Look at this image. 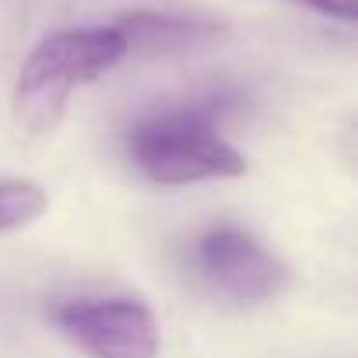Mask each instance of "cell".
I'll use <instances>...</instances> for the list:
<instances>
[{
    "mask_svg": "<svg viewBox=\"0 0 358 358\" xmlns=\"http://www.w3.org/2000/svg\"><path fill=\"white\" fill-rule=\"evenodd\" d=\"M50 208V194L36 179H0V236L36 225Z\"/></svg>",
    "mask_w": 358,
    "mask_h": 358,
    "instance_id": "cell-6",
    "label": "cell"
},
{
    "mask_svg": "<svg viewBox=\"0 0 358 358\" xmlns=\"http://www.w3.org/2000/svg\"><path fill=\"white\" fill-rule=\"evenodd\" d=\"M127 57L116 25L60 29L36 43L11 88V120L29 137H46L60 127L71 95L99 81Z\"/></svg>",
    "mask_w": 358,
    "mask_h": 358,
    "instance_id": "cell-2",
    "label": "cell"
},
{
    "mask_svg": "<svg viewBox=\"0 0 358 358\" xmlns=\"http://www.w3.org/2000/svg\"><path fill=\"white\" fill-rule=\"evenodd\" d=\"M57 327L88 358H158L162 351L158 320L134 295L71 299L57 309Z\"/></svg>",
    "mask_w": 358,
    "mask_h": 358,
    "instance_id": "cell-4",
    "label": "cell"
},
{
    "mask_svg": "<svg viewBox=\"0 0 358 358\" xmlns=\"http://www.w3.org/2000/svg\"><path fill=\"white\" fill-rule=\"evenodd\" d=\"M232 95H211L179 109H158L130 130L134 165L162 187H190L211 179L246 176V155L222 134L218 120L232 109Z\"/></svg>",
    "mask_w": 358,
    "mask_h": 358,
    "instance_id": "cell-1",
    "label": "cell"
},
{
    "mask_svg": "<svg viewBox=\"0 0 358 358\" xmlns=\"http://www.w3.org/2000/svg\"><path fill=\"white\" fill-rule=\"evenodd\" d=\"M194 264L201 278L211 285V292L239 306L274 302L288 292L292 281L288 264L274 250H267L257 236L236 225L208 229L194 243Z\"/></svg>",
    "mask_w": 358,
    "mask_h": 358,
    "instance_id": "cell-3",
    "label": "cell"
},
{
    "mask_svg": "<svg viewBox=\"0 0 358 358\" xmlns=\"http://www.w3.org/2000/svg\"><path fill=\"white\" fill-rule=\"evenodd\" d=\"M292 4L320 15V18H330V22H341V25H355L358 22V0H292Z\"/></svg>",
    "mask_w": 358,
    "mask_h": 358,
    "instance_id": "cell-7",
    "label": "cell"
},
{
    "mask_svg": "<svg viewBox=\"0 0 358 358\" xmlns=\"http://www.w3.org/2000/svg\"><path fill=\"white\" fill-rule=\"evenodd\" d=\"M127 43V57H176L218 43L229 29L215 18L176 15V11H130L113 22Z\"/></svg>",
    "mask_w": 358,
    "mask_h": 358,
    "instance_id": "cell-5",
    "label": "cell"
}]
</instances>
